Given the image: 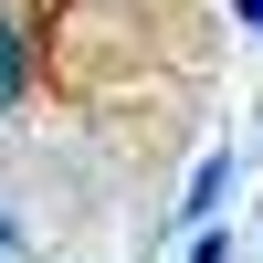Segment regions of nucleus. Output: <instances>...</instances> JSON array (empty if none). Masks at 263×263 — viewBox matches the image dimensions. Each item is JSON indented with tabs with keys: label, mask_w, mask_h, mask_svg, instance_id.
I'll return each instance as SVG.
<instances>
[{
	"label": "nucleus",
	"mask_w": 263,
	"mask_h": 263,
	"mask_svg": "<svg viewBox=\"0 0 263 263\" xmlns=\"http://www.w3.org/2000/svg\"><path fill=\"white\" fill-rule=\"evenodd\" d=\"M32 84H42V32H32L21 0H0V116H11Z\"/></svg>",
	"instance_id": "obj_1"
},
{
	"label": "nucleus",
	"mask_w": 263,
	"mask_h": 263,
	"mask_svg": "<svg viewBox=\"0 0 263 263\" xmlns=\"http://www.w3.org/2000/svg\"><path fill=\"white\" fill-rule=\"evenodd\" d=\"M232 179H242L232 158H200V179H190V200H179V221H211V211L232 200Z\"/></svg>",
	"instance_id": "obj_2"
},
{
	"label": "nucleus",
	"mask_w": 263,
	"mask_h": 263,
	"mask_svg": "<svg viewBox=\"0 0 263 263\" xmlns=\"http://www.w3.org/2000/svg\"><path fill=\"white\" fill-rule=\"evenodd\" d=\"M190 263H232V232H221V221H200V232H190Z\"/></svg>",
	"instance_id": "obj_3"
},
{
	"label": "nucleus",
	"mask_w": 263,
	"mask_h": 263,
	"mask_svg": "<svg viewBox=\"0 0 263 263\" xmlns=\"http://www.w3.org/2000/svg\"><path fill=\"white\" fill-rule=\"evenodd\" d=\"M11 253H21V232H11V211H0V263H11Z\"/></svg>",
	"instance_id": "obj_4"
},
{
	"label": "nucleus",
	"mask_w": 263,
	"mask_h": 263,
	"mask_svg": "<svg viewBox=\"0 0 263 263\" xmlns=\"http://www.w3.org/2000/svg\"><path fill=\"white\" fill-rule=\"evenodd\" d=\"M232 21H253V32H263V0H232Z\"/></svg>",
	"instance_id": "obj_5"
}]
</instances>
